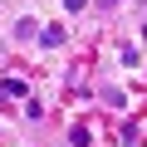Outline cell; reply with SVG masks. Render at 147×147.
I'll return each instance as SVG.
<instances>
[{
	"label": "cell",
	"instance_id": "cell-2",
	"mask_svg": "<svg viewBox=\"0 0 147 147\" xmlns=\"http://www.w3.org/2000/svg\"><path fill=\"white\" fill-rule=\"evenodd\" d=\"M39 39H44L49 49H54V44H64V25H44V30H39Z\"/></svg>",
	"mask_w": 147,
	"mask_h": 147
},
{
	"label": "cell",
	"instance_id": "cell-1",
	"mask_svg": "<svg viewBox=\"0 0 147 147\" xmlns=\"http://www.w3.org/2000/svg\"><path fill=\"white\" fill-rule=\"evenodd\" d=\"M25 79H0V103H10V98H25Z\"/></svg>",
	"mask_w": 147,
	"mask_h": 147
},
{
	"label": "cell",
	"instance_id": "cell-3",
	"mask_svg": "<svg viewBox=\"0 0 147 147\" xmlns=\"http://www.w3.org/2000/svg\"><path fill=\"white\" fill-rule=\"evenodd\" d=\"M64 10H69V15H79V10H88V0H64Z\"/></svg>",
	"mask_w": 147,
	"mask_h": 147
}]
</instances>
